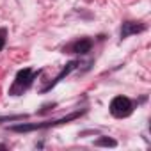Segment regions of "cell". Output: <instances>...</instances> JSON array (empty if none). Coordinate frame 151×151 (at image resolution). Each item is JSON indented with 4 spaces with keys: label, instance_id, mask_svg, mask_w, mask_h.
<instances>
[{
    "label": "cell",
    "instance_id": "cell-4",
    "mask_svg": "<svg viewBox=\"0 0 151 151\" xmlns=\"http://www.w3.org/2000/svg\"><path fill=\"white\" fill-rule=\"evenodd\" d=\"M146 27L142 25V23H135V22H126V23H123V27H121V37H128V36H132V34H139V32H142Z\"/></svg>",
    "mask_w": 151,
    "mask_h": 151
},
{
    "label": "cell",
    "instance_id": "cell-5",
    "mask_svg": "<svg viewBox=\"0 0 151 151\" xmlns=\"http://www.w3.org/2000/svg\"><path fill=\"white\" fill-rule=\"evenodd\" d=\"M91 46H93L91 39H78L77 43L71 45V50L75 53H87V52H91Z\"/></svg>",
    "mask_w": 151,
    "mask_h": 151
},
{
    "label": "cell",
    "instance_id": "cell-7",
    "mask_svg": "<svg viewBox=\"0 0 151 151\" xmlns=\"http://www.w3.org/2000/svg\"><path fill=\"white\" fill-rule=\"evenodd\" d=\"M94 144H96V146H107V147H114V146H116V140H114V139H109V137H101V139H98Z\"/></svg>",
    "mask_w": 151,
    "mask_h": 151
},
{
    "label": "cell",
    "instance_id": "cell-1",
    "mask_svg": "<svg viewBox=\"0 0 151 151\" xmlns=\"http://www.w3.org/2000/svg\"><path fill=\"white\" fill-rule=\"evenodd\" d=\"M39 75V69L37 71H32V69H22V71H18V75H16V80H14V84L11 86V94L13 96H18V94H23V91H27L29 87H30V84H32V80Z\"/></svg>",
    "mask_w": 151,
    "mask_h": 151
},
{
    "label": "cell",
    "instance_id": "cell-6",
    "mask_svg": "<svg viewBox=\"0 0 151 151\" xmlns=\"http://www.w3.org/2000/svg\"><path fill=\"white\" fill-rule=\"evenodd\" d=\"M75 68H77V62H75V60H71V62H69V64H68V66H66V68H64V69L59 73V77H57V78H55V80L50 84V87H52V86H55V82H59V80H62L64 77H68V75H69V73H71Z\"/></svg>",
    "mask_w": 151,
    "mask_h": 151
},
{
    "label": "cell",
    "instance_id": "cell-8",
    "mask_svg": "<svg viewBox=\"0 0 151 151\" xmlns=\"http://www.w3.org/2000/svg\"><path fill=\"white\" fill-rule=\"evenodd\" d=\"M6 36H7L6 29H0V52H2V48H4V45H6Z\"/></svg>",
    "mask_w": 151,
    "mask_h": 151
},
{
    "label": "cell",
    "instance_id": "cell-2",
    "mask_svg": "<svg viewBox=\"0 0 151 151\" xmlns=\"http://www.w3.org/2000/svg\"><path fill=\"white\" fill-rule=\"evenodd\" d=\"M80 116V112H75V114H69L59 121H46V123H34V124H16L13 126L11 130L13 132H32V130H41V128H48V126H55V124H62V123H68V121H73Z\"/></svg>",
    "mask_w": 151,
    "mask_h": 151
},
{
    "label": "cell",
    "instance_id": "cell-3",
    "mask_svg": "<svg viewBox=\"0 0 151 151\" xmlns=\"http://www.w3.org/2000/svg\"><path fill=\"white\" fill-rule=\"evenodd\" d=\"M133 110V103L124 96H116L110 103V114L114 117H128Z\"/></svg>",
    "mask_w": 151,
    "mask_h": 151
}]
</instances>
